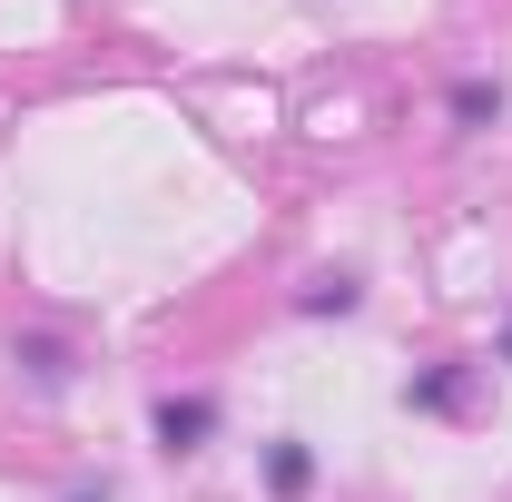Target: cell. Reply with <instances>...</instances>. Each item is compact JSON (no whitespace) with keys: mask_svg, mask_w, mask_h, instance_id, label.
I'll return each mask as SVG.
<instances>
[{"mask_svg":"<svg viewBox=\"0 0 512 502\" xmlns=\"http://www.w3.org/2000/svg\"><path fill=\"white\" fill-rule=\"evenodd\" d=\"M207 424H217L207 404H158V443H168V453H178V443H197Z\"/></svg>","mask_w":512,"mask_h":502,"instance_id":"obj_1","label":"cell"},{"mask_svg":"<svg viewBox=\"0 0 512 502\" xmlns=\"http://www.w3.org/2000/svg\"><path fill=\"white\" fill-rule=\"evenodd\" d=\"M493 109H503V89H483V79H463V89H453V119H463V128H483Z\"/></svg>","mask_w":512,"mask_h":502,"instance_id":"obj_2","label":"cell"},{"mask_svg":"<svg viewBox=\"0 0 512 502\" xmlns=\"http://www.w3.org/2000/svg\"><path fill=\"white\" fill-rule=\"evenodd\" d=\"M20 365H30V375H40V384H60V375H69V365H60V345H50V335H30V345H20Z\"/></svg>","mask_w":512,"mask_h":502,"instance_id":"obj_3","label":"cell"}]
</instances>
